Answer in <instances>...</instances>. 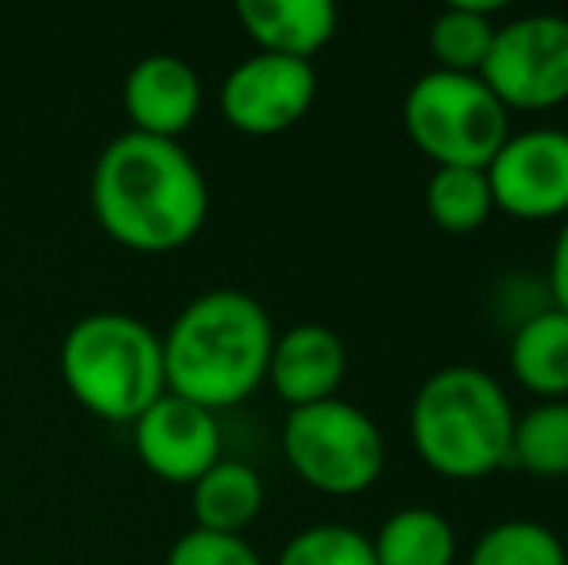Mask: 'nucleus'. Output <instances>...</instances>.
Listing matches in <instances>:
<instances>
[{
    "instance_id": "nucleus-24",
    "label": "nucleus",
    "mask_w": 568,
    "mask_h": 565,
    "mask_svg": "<svg viewBox=\"0 0 568 565\" xmlns=\"http://www.w3.org/2000/svg\"><path fill=\"white\" fill-rule=\"evenodd\" d=\"M546 286H549V299H554L557 310L568 314V218L561 221L554 236V252H549V264H546Z\"/></svg>"
},
{
    "instance_id": "nucleus-6",
    "label": "nucleus",
    "mask_w": 568,
    "mask_h": 565,
    "mask_svg": "<svg viewBox=\"0 0 568 565\" xmlns=\"http://www.w3.org/2000/svg\"><path fill=\"white\" fill-rule=\"evenodd\" d=\"M283 457L302 484L325 496H359L387 468V437L367 411L348 400H325L286 411Z\"/></svg>"
},
{
    "instance_id": "nucleus-1",
    "label": "nucleus",
    "mask_w": 568,
    "mask_h": 565,
    "mask_svg": "<svg viewBox=\"0 0 568 565\" xmlns=\"http://www.w3.org/2000/svg\"><path fill=\"white\" fill-rule=\"evenodd\" d=\"M90 210L120 249L166 256L205 229L210 182L179 140L120 132L93 163Z\"/></svg>"
},
{
    "instance_id": "nucleus-12",
    "label": "nucleus",
    "mask_w": 568,
    "mask_h": 565,
    "mask_svg": "<svg viewBox=\"0 0 568 565\" xmlns=\"http://www.w3.org/2000/svg\"><path fill=\"white\" fill-rule=\"evenodd\" d=\"M344 372H348V349H344L341 333L329 330V325L302 322L275 333L267 384L286 403V411L337 400Z\"/></svg>"
},
{
    "instance_id": "nucleus-18",
    "label": "nucleus",
    "mask_w": 568,
    "mask_h": 565,
    "mask_svg": "<svg viewBox=\"0 0 568 565\" xmlns=\"http://www.w3.org/2000/svg\"><path fill=\"white\" fill-rule=\"evenodd\" d=\"M426 213L449 236L479 233L495 213L487 174L479 167H434L426 179Z\"/></svg>"
},
{
    "instance_id": "nucleus-17",
    "label": "nucleus",
    "mask_w": 568,
    "mask_h": 565,
    "mask_svg": "<svg viewBox=\"0 0 568 565\" xmlns=\"http://www.w3.org/2000/svg\"><path fill=\"white\" fill-rule=\"evenodd\" d=\"M503 4H476V0H456L445 4L429 23V54L434 70L449 74H479L495 43V16Z\"/></svg>"
},
{
    "instance_id": "nucleus-9",
    "label": "nucleus",
    "mask_w": 568,
    "mask_h": 565,
    "mask_svg": "<svg viewBox=\"0 0 568 565\" xmlns=\"http://www.w3.org/2000/svg\"><path fill=\"white\" fill-rule=\"evenodd\" d=\"M495 210L515 221H565L568 218V132L523 129L510 132L495 159L484 167Z\"/></svg>"
},
{
    "instance_id": "nucleus-23",
    "label": "nucleus",
    "mask_w": 568,
    "mask_h": 565,
    "mask_svg": "<svg viewBox=\"0 0 568 565\" xmlns=\"http://www.w3.org/2000/svg\"><path fill=\"white\" fill-rule=\"evenodd\" d=\"M166 565H267L244 535H213V531L190 527L174 538Z\"/></svg>"
},
{
    "instance_id": "nucleus-3",
    "label": "nucleus",
    "mask_w": 568,
    "mask_h": 565,
    "mask_svg": "<svg viewBox=\"0 0 568 565\" xmlns=\"http://www.w3.org/2000/svg\"><path fill=\"white\" fill-rule=\"evenodd\" d=\"M515 418V403L491 372L476 364H445L414 392L406 434L429 473L471 484L510 465Z\"/></svg>"
},
{
    "instance_id": "nucleus-10",
    "label": "nucleus",
    "mask_w": 568,
    "mask_h": 565,
    "mask_svg": "<svg viewBox=\"0 0 568 565\" xmlns=\"http://www.w3.org/2000/svg\"><path fill=\"white\" fill-rule=\"evenodd\" d=\"M132 445L151 476L166 484H186V488L225 457L221 418L174 392H163L135 418Z\"/></svg>"
},
{
    "instance_id": "nucleus-7",
    "label": "nucleus",
    "mask_w": 568,
    "mask_h": 565,
    "mask_svg": "<svg viewBox=\"0 0 568 565\" xmlns=\"http://www.w3.org/2000/svg\"><path fill=\"white\" fill-rule=\"evenodd\" d=\"M479 78L507 113L568 105V16L526 12L499 23Z\"/></svg>"
},
{
    "instance_id": "nucleus-22",
    "label": "nucleus",
    "mask_w": 568,
    "mask_h": 565,
    "mask_svg": "<svg viewBox=\"0 0 568 565\" xmlns=\"http://www.w3.org/2000/svg\"><path fill=\"white\" fill-rule=\"evenodd\" d=\"M549 306H554V299H549V286L541 272H510L491 291V314L507 330V337Z\"/></svg>"
},
{
    "instance_id": "nucleus-20",
    "label": "nucleus",
    "mask_w": 568,
    "mask_h": 565,
    "mask_svg": "<svg viewBox=\"0 0 568 565\" xmlns=\"http://www.w3.org/2000/svg\"><path fill=\"white\" fill-rule=\"evenodd\" d=\"M464 565H568V546L538 519H499L471 543Z\"/></svg>"
},
{
    "instance_id": "nucleus-15",
    "label": "nucleus",
    "mask_w": 568,
    "mask_h": 565,
    "mask_svg": "<svg viewBox=\"0 0 568 565\" xmlns=\"http://www.w3.org/2000/svg\"><path fill=\"white\" fill-rule=\"evenodd\" d=\"M263 504H267L263 476L236 457H221L202 481L190 484L194 527L213 531V535H244L260 519Z\"/></svg>"
},
{
    "instance_id": "nucleus-5",
    "label": "nucleus",
    "mask_w": 568,
    "mask_h": 565,
    "mask_svg": "<svg viewBox=\"0 0 568 565\" xmlns=\"http://www.w3.org/2000/svg\"><path fill=\"white\" fill-rule=\"evenodd\" d=\"M403 129L434 167L484 171L510 137V113L479 74L426 70L403 98Z\"/></svg>"
},
{
    "instance_id": "nucleus-11",
    "label": "nucleus",
    "mask_w": 568,
    "mask_h": 565,
    "mask_svg": "<svg viewBox=\"0 0 568 565\" xmlns=\"http://www.w3.org/2000/svg\"><path fill=\"white\" fill-rule=\"evenodd\" d=\"M202 74L190 67L182 54L155 51L143 54L124 78L120 90V105H124L128 121L140 137L155 140H179L194 129L197 113H202Z\"/></svg>"
},
{
    "instance_id": "nucleus-2",
    "label": "nucleus",
    "mask_w": 568,
    "mask_h": 565,
    "mask_svg": "<svg viewBox=\"0 0 568 565\" xmlns=\"http://www.w3.org/2000/svg\"><path fill=\"white\" fill-rule=\"evenodd\" d=\"M271 345L275 322L260 299L232 286L197 294L163 333L166 392L221 415L267 384Z\"/></svg>"
},
{
    "instance_id": "nucleus-8",
    "label": "nucleus",
    "mask_w": 568,
    "mask_h": 565,
    "mask_svg": "<svg viewBox=\"0 0 568 565\" xmlns=\"http://www.w3.org/2000/svg\"><path fill=\"white\" fill-rule=\"evenodd\" d=\"M317 101L314 62L283 59V54H247L221 82V117L240 137H283L306 121Z\"/></svg>"
},
{
    "instance_id": "nucleus-13",
    "label": "nucleus",
    "mask_w": 568,
    "mask_h": 565,
    "mask_svg": "<svg viewBox=\"0 0 568 565\" xmlns=\"http://www.w3.org/2000/svg\"><path fill=\"white\" fill-rule=\"evenodd\" d=\"M236 20L255 51L298 62H314L341 28L333 0H240Z\"/></svg>"
},
{
    "instance_id": "nucleus-14",
    "label": "nucleus",
    "mask_w": 568,
    "mask_h": 565,
    "mask_svg": "<svg viewBox=\"0 0 568 565\" xmlns=\"http://www.w3.org/2000/svg\"><path fill=\"white\" fill-rule=\"evenodd\" d=\"M507 369L523 392L538 403L568 400V314L557 306L541 310L507 337Z\"/></svg>"
},
{
    "instance_id": "nucleus-16",
    "label": "nucleus",
    "mask_w": 568,
    "mask_h": 565,
    "mask_svg": "<svg viewBox=\"0 0 568 565\" xmlns=\"http://www.w3.org/2000/svg\"><path fill=\"white\" fill-rule=\"evenodd\" d=\"M375 565H456V531L437 507H398L372 535Z\"/></svg>"
},
{
    "instance_id": "nucleus-19",
    "label": "nucleus",
    "mask_w": 568,
    "mask_h": 565,
    "mask_svg": "<svg viewBox=\"0 0 568 565\" xmlns=\"http://www.w3.org/2000/svg\"><path fill=\"white\" fill-rule=\"evenodd\" d=\"M510 465L538 481L568 476V400L534 403L515 418L510 437Z\"/></svg>"
},
{
    "instance_id": "nucleus-21",
    "label": "nucleus",
    "mask_w": 568,
    "mask_h": 565,
    "mask_svg": "<svg viewBox=\"0 0 568 565\" xmlns=\"http://www.w3.org/2000/svg\"><path fill=\"white\" fill-rule=\"evenodd\" d=\"M275 565H375L372 535L348 523H314L286 538Z\"/></svg>"
},
{
    "instance_id": "nucleus-4",
    "label": "nucleus",
    "mask_w": 568,
    "mask_h": 565,
    "mask_svg": "<svg viewBox=\"0 0 568 565\" xmlns=\"http://www.w3.org/2000/svg\"><path fill=\"white\" fill-rule=\"evenodd\" d=\"M59 376L93 418L132 426L166 392L163 337L124 310L85 314L62 337Z\"/></svg>"
}]
</instances>
